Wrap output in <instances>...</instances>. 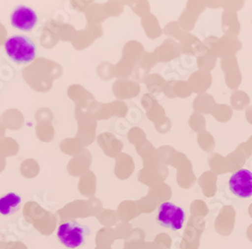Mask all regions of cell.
Segmentation results:
<instances>
[{
    "instance_id": "cell-1",
    "label": "cell",
    "mask_w": 252,
    "mask_h": 249,
    "mask_svg": "<svg viewBox=\"0 0 252 249\" xmlns=\"http://www.w3.org/2000/svg\"><path fill=\"white\" fill-rule=\"evenodd\" d=\"M8 58L18 65L29 64L35 59L36 47L33 41L25 35H12L4 44Z\"/></svg>"
},
{
    "instance_id": "cell-2",
    "label": "cell",
    "mask_w": 252,
    "mask_h": 249,
    "mask_svg": "<svg viewBox=\"0 0 252 249\" xmlns=\"http://www.w3.org/2000/svg\"><path fill=\"white\" fill-rule=\"evenodd\" d=\"M90 233L89 228L77 221H67L62 223L57 231V236L61 244L67 248L75 249L83 246Z\"/></svg>"
},
{
    "instance_id": "cell-3",
    "label": "cell",
    "mask_w": 252,
    "mask_h": 249,
    "mask_svg": "<svg viewBox=\"0 0 252 249\" xmlns=\"http://www.w3.org/2000/svg\"><path fill=\"white\" fill-rule=\"evenodd\" d=\"M186 220V213L180 206L172 202H163L159 205L157 214L158 223L172 231L181 230Z\"/></svg>"
},
{
    "instance_id": "cell-4",
    "label": "cell",
    "mask_w": 252,
    "mask_h": 249,
    "mask_svg": "<svg viewBox=\"0 0 252 249\" xmlns=\"http://www.w3.org/2000/svg\"><path fill=\"white\" fill-rule=\"evenodd\" d=\"M229 189L233 195L240 199L252 197V172L246 169H240L230 177Z\"/></svg>"
},
{
    "instance_id": "cell-5",
    "label": "cell",
    "mask_w": 252,
    "mask_h": 249,
    "mask_svg": "<svg viewBox=\"0 0 252 249\" xmlns=\"http://www.w3.org/2000/svg\"><path fill=\"white\" fill-rule=\"evenodd\" d=\"M35 11L29 6L18 5L14 8L10 16L11 26L19 31H32L37 24Z\"/></svg>"
},
{
    "instance_id": "cell-6",
    "label": "cell",
    "mask_w": 252,
    "mask_h": 249,
    "mask_svg": "<svg viewBox=\"0 0 252 249\" xmlns=\"http://www.w3.org/2000/svg\"><path fill=\"white\" fill-rule=\"evenodd\" d=\"M22 206V197L15 193H7L0 197V215L12 216L17 213Z\"/></svg>"
}]
</instances>
